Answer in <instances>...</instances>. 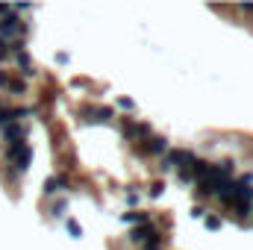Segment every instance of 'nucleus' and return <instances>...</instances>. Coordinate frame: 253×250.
<instances>
[{"mask_svg": "<svg viewBox=\"0 0 253 250\" xmlns=\"http://www.w3.org/2000/svg\"><path fill=\"white\" fill-rule=\"evenodd\" d=\"M27 36V27L15 18V15H6V18H0V39L6 42V44H18L21 39Z\"/></svg>", "mask_w": 253, "mask_h": 250, "instance_id": "obj_2", "label": "nucleus"}, {"mask_svg": "<svg viewBox=\"0 0 253 250\" xmlns=\"http://www.w3.org/2000/svg\"><path fill=\"white\" fill-rule=\"evenodd\" d=\"M3 138H6V147L21 144V141L27 138V126L24 124H6L3 126Z\"/></svg>", "mask_w": 253, "mask_h": 250, "instance_id": "obj_5", "label": "nucleus"}, {"mask_svg": "<svg viewBox=\"0 0 253 250\" xmlns=\"http://www.w3.org/2000/svg\"><path fill=\"white\" fill-rule=\"evenodd\" d=\"M129 239L138 242V245H144V248H162V236H159V230L150 227V224H138Z\"/></svg>", "mask_w": 253, "mask_h": 250, "instance_id": "obj_4", "label": "nucleus"}, {"mask_svg": "<svg viewBox=\"0 0 253 250\" xmlns=\"http://www.w3.org/2000/svg\"><path fill=\"white\" fill-rule=\"evenodd\" d=\"M144 250H162V248H144Z\"/></svg>", "mask_w": 253, "mask_h": 250, "instance_id": "obj_15", "label": "nucleus"}, {"mask_svg": "<svg viewBox=\"0 0 253 250\" xmlns=\"http://www.w3.org/2000/svg\"><path fill=\"white\" fill-rule=\"evenodd\" d=\"M194 162H197V156H194L191 150H171V153L165 156V165H162V168H165V171L177 168V171L183 174V171H191Z\"/></svg>", "mask_w": 253, "mask_h": 250, "instance_id": "obj_3", "label": "nucleus"}, {"mask_svg": "<svg viewBox=\"0 0 253 250\" xmlns=\"http://www.w3.org/2000/svg\"><path fill=\"white\" fill-rule=\"evenodd\" d=\"M165 150H168V141H165L162 135H150L147 144H141V153H150V156H159V153H165Z\"/></svg>", "mask_w": 253, "mask_h": 250, "instance_id": "obj_8", "label": "nucleus"}, {"mask_svg": "<svg viewBox=\"0 0 253 250\" xmlns=\"http://www.w3.org/2000/svg\"><path fill=\"white\" fill-rule=\"evenodd\" d=\"M121 221H124V224H135V227H138V224H147L144 212H124V215H121Z\"/></svg>", "mask_w": 253, "mask_h": 250, "instance_id": "obj_11", "label": "nucleus"}, {"mask_svg": "<svg viewBox=\"0 0 253 250\" xmlns=\"http://www.w3.org/2000/svg\"><path fill=\"white\" fill-rule=\"evenodd\" d=\"M206 227H209V230H218V227H221V218H218V215H209V218H206Z\"/></svg>", "mask_w": 253, "mask_h": 250, "instance_id": "obj_14", "label": "nucleus"}, {"mask_svg": "<svg viewBox=\"0 0 253 250\" xmlns=\"http://www.w3.org/2000/svg\"><path fill=\"white\" fill-rule=\"evenodd\" d=\"M251 209H253V203H251Z\"/></svg>", "mask_w": 253, "mask_h": 250, "instance_id": "obj_16", "label": "nucleus"}, {"mask_svg": "<svg viewBox=\"0 0 253 250\" xmlns=\"http://www.w3.org/2000/svg\"><path fill=\"white\" fill-rule=\"evenodd\" d=\"M0 85H9V88H15L18 94H24V91H27V83H24V80H15V77H6V74H0Z\"/></svg>", "mask_w": 253, "mask_h": 250, "instance_id": "obj_9", "label": "nucleus"}, {"mask_svg": "<svg viewBox=\"0 0 253 250\" xmlns=\"http://www.w3.org/2000/svg\"><path fill=\"white\" fill-rule=\"evenodd\" d=\"M62 188H65L62 177H50V180L44 183V194H47V197H53V194H56V191H62Z\"/></svg>", "mask_w": 253, "mask_h": 250, "instance_id": "obj_10", "label": "nucleus"}, {"mask_svg": "<svg viewBox=\"0 0 253 250\" xmlns=\"http://www.w3.org/2000/svg\"><path fill=\"white\" fill-rule=\"evenodd\" d=\"M0 124H3V126L15 124V121H12V109H9V106H0Z\"/></svg>", "mask_w": 253, "mask_h": 250, "instance_id": "obj_12", "label": "nucleus"}, {"mask_svg": "<svg viewBox=\"0 0 253 250\" xmlns=\"http://www.w3.org/2000/svg\"><path fill=\"white\" fill-rule=\"evenodd\" d=\"M124 135H126V138H132V141H147V138H150V126L124 121Z\"/></svg>", "mask_w": 253, "mask_h": 250, "instance_id": "obj_6", "label": "nucleus"}, {"mask_svg": "<svg viewBox=\"0 0 253 250\" xmlns=\"http://www.w3.org/2000/svg\"><path fill=\"white\" fill-rule=\"evenodd\" d=\"M83 115H88L85 121H91V124L112 121V109H106V106H88V109H83Z\"/></svg>", "mask_w": 253, "mask_h": 250, "instance_id": "obj_7", "label": "nucleus"}, {"mask_svg": "<svg viewBox=\"0 0 253 250\" xmlns=\"http://www.w3.org/2000/svg\"><path fill=\"white\" fill-rule=\"evenodd\" d=\"M6 162L15 168V174H24V171L30 168V162H33V147H30L27 141L6 147Z\"/></svg>", "mask_w": 253, "mask_h": 250, "instance_id": "obj_1", "label": "nucleus"}, {"mask_svg": "<svg viewBox=\"0 0 253 250\" xmlns=\"http://www.w3.org/2000/svg\"><path fill=\"white\" fill-rule=\"evenodd\" d=\"M9 56H12V50H9V44H6V42L0 39V62H6Z\"/></svg>", "mask_w": 253, "mask_h": 250, "instance_id": "obj_13", "label": "nucleus"}]
</instances>
